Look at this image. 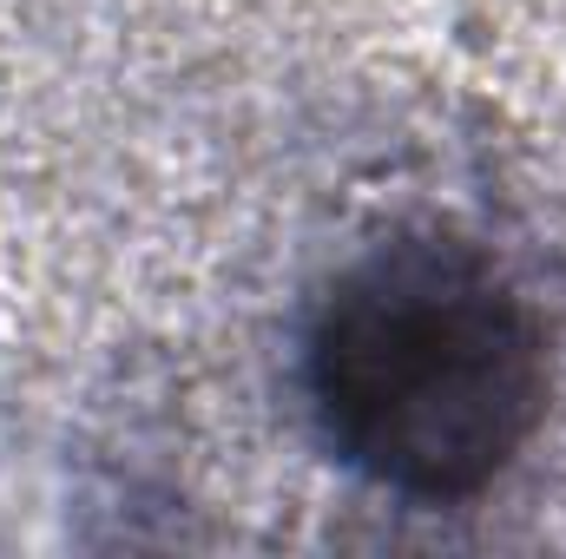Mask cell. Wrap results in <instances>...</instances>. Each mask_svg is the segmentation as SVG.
I'll list each match as a JSON object with an SVG mask.
<instances>
[{"instance_id":"obj_1","label":"cell","mask_w":566,"mask_h":559,"mask_svg":"<svg viewBox=\"0 0 566 559\" xmlns=\"http://www.w3.org/2000/svg\"><path fill=\"white\" fill-rule=\"evenodd\" d=\"M296 382L356 481L409 507H468L554 409V329L481 244L396 231L316 289Z\"/></svg>"}]
</instances>
